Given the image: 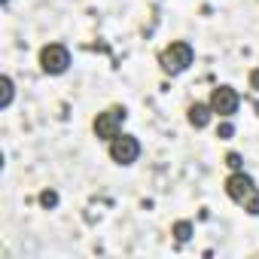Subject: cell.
I'll use <instances>...</instances> for the list:
<instances>
[{
    "instance_id": "6da1fadb",
    "label": "cell",
    "mask_w": 259,
    "mask_h": 259,
    "mask_svg": "<svg viewBox=\"0 0 259 259\" xmlns=\"http://www.w3.org/2000/svg\"><path fill=\"white\" fill-rule=\"evenodd\" d=\"M192 61H195V49H192L186 40H174V43H168V46L159 52V67H162V73H168V76H180L183 70H189Z\"/></svg>"
},
{
    "instance_id": "7a4b0ae2",
    "label": "cell",
    "mask_w": 259,
    "mask_h": 259,
    "mask_svg": "<svg viewBox=\"0 0 259 259\" xmlns=\"http://www.w3.org/2000/svg\"><path fill=\"white\" fill-rule=\"evenodd\" d=\"M125 119H128V110H125V107H110V110H104V113H98V116H95L92 132H95V138H98V141H107V144H110L116 135H122Z\"/></svg>"
},
{
    "instance_id": "3957f363",
    "label": "cell",
    "mask_w": 259,
    "mask_h": 259,
    "mask_svg": "<svg viewBox=\"0 0 259 259\" xmlns=\"http://www.w3.org/2000/svg\"><path fill=\"white\" fill-rule=\"evenodd\" d=\"M70 67V49L64 43H49L40 49V70L49 76H61Z\"/></svg>"
},
{
    "instance_id": "277c9868",
    "label": "cell",
    "mask_w": 259,
    "mask_h": 259,
    "mask_svg": "<svg viewBox=\"0 0 259 259\" xmlns=\"http://www.w3.org/2000/svg\"><path fill=\"white\" fill-rule=\"evenodd\" d=\"M107 153H110V159H113L116 165H135L138 156H141V141H138L135 135H116V138L110 141Z\"/></svg>"
},
{
    "instance_id": "5b68a950",
    "label": "cell",
    "mask_w": 259,
    "mask_h": 259,
    "mask_svg": "<svg viewBox=\"0 0 259 259\" xmlns=\"http://www.w3.org/2000/svg\"><path fill=\"white\" fill-rule=\"evenodd\" d=\"M210 110H213V116H220V119H232L235 113H238V104H241V95L232 89V85H217L213 92H210Z\"/></svg>"
},
{
    "instance_id": "8992f818",
    "label": "cell",
    "mask_w": 259,
    "mask_h": 259,
    "mask_svg": "<svg viewBox=\"0 0 259 259\" xmlns=\"http://www.w3.org/2000/svg\"><path fill=\"white\" fill-rule=\"evenodd\" d=\"M256 189V180L241 168V171H232L229 177H226V195L232 198V201H238V204H244V198L250 195Z\"/></svg>"
},
{
    "instance_id": "52a82bcc",
    "label": "cell",
    "mask_w": 259,
    "mask_h": 259,
    "mask_svg": "<svg viewBox=\"0 0 259 259\" xmlns=\"http://www.w3.org/2000/svg\"><path fill=\"white\" fill-rule=\"evenodd\" d=\"M186 119H189V125L192 128H207L210 125V119H213V110H210V104H204V101H195V104H189L186 107Z\"/></svg>"
},
{
    "instance_id": "ba28073f",
    "label": "cell",
    "mask_w": 259,
    "mask_h": 259,
    "mask_svg": "<svg viewBox=\"0 0 259 259\" xmlns=\"http://www.w3.org/2000/svg\"><path fill=\"white\" fill-rule=\"evenodd\" d=\"M13 98H16V82H13V76H0V110H7L10 104H13Z\"/></svg>"
},
{
    "instance_id": "9c48e42d",
    "label": "cell",
    "mask_w": 259,
    "mask_h": 259,
    "mask_svg": "<svg viewBox=\"0 0 259 259\" xmlns=\"http://www.w3.org/2000/svg\"><path fill=\"white\" fill-rule=\"evenodd\" d=\"M171 235L177 238V244H186V241L192 238V223H189V220H177V223L171 226Z\"/></svg>"
},
{
    "instance_id": "30bf717a",
    "label": "cell",
    "mask_w": 259,
    "mask_h": 259,
    "mask_svg": "<svg viewBox=\"0 0 259 259\" xmlns=\"http://www.w3.org/2000/svg\"><path fill=\"white\" fill-rule=\"evenodd\" d=\"M244 210H247L250 217H259V186H256V189L244 198Z\"/></svg>"
},
{
    "instance_id": "8fae6325",
    "label": "cell",
    "mask_w": 259,
    "mask_h": 259,
    "mask_svg": "<svg viewBox=\"0 0 259 259\" xmlns=\"http://www.w3.org/2000/svg\"><path fill=\"white\" fill-rule=\"evenodd\" d=\"M40 204H43L46 210H52V207L58 204V192H55V189H43V192H40Z\"/></svg>"
},
{
    "instance_id": "7c38bea8",
    "label": "cell",
    "mask_w": 259,
    "mask_h": 259,
    "mask_svg": "<svg viewBox=\"0 0 259 259\" xmlns=\"http://www.w3.org/2000/svg\"><path fill=\"white\" fill-rule=\"evenodd\" d=\"M226 165H229L232 171H241V168H244V159H241V153H229V156H226Z\"/></svg>"
},
{
    "instance_id": "4fadbf2b",
    "label": "cell",
    "mask_w": 259,
    "mask_h": 259,
    "mask_svg": "<svg viewBox=\"0 0 259 259\" xmlns=\"http://www.w3.org/2000/svg\"><path fill=\"white\" fill-rule=\"evenodd\" d=\"M232 135H235V128H232L229 122H223V125H220V132H217V138H223V141H226V138H232Z\"/></svg>"
},
{
    "instance_id": "5bb4252c",
    "label": "cell",
    "mask_w": 259,
    "mask_h": 259,
    "mask_svg": "<svg viewBox=\"0 0 259 259\" xmlns=\"http://www.w3.org/2000/svg\"><path fill=\"white\" fill-rule=\"evenodd\" d=\"M247 79H250V89H253V92H259V67H253Z\"/></svg>"
},
{
    "instance_id": "9a60e30c",
    "label": "cell",
    "mask_w": 259,
    "mask_h": 259,
    "mask_svg": "<svg viewBox=\"0 0 259 259\" xmlns=\"http://www.w3.org/2000/svg\"><path fill=\"white\" fill-rule=\"evenodd\" d=\"M7 4H10V0H4V7H7Z\"/></svg>"
}]
</instances>
